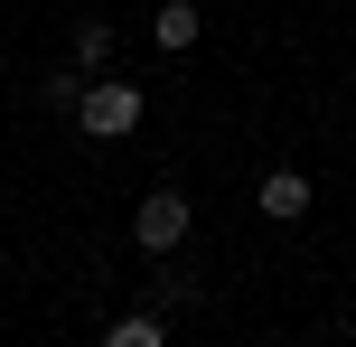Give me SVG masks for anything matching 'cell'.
Wrapping results in <instances>:
<instances>
[{"label":"cell","instance_id":"cell-7","mask_svg":"<svg viewBox=\"0 0 356 347\" xmlns=\"http://www.w3.org/2000/svg\"><path fill=\"white\" fill-rule=\"evenodd\" d=\"M75 94H85V66H56V75H47V104L75 113Z\"/></svg>","mask_w":356,"mask_h":347},{"label":"cell","instance_id":"cell-4","mask_svg":"<svg viewBox=\"0 0 356 347\" xmlns=\"http://www.w3.org/2000/svg\"><path fill=\"white\" fill-rule=\"evenodd\" d=\"M150 29H160V47H197V29H207V19H197L188 0H160V19H150Z\"/></svg>","mask_w":356,"mask_h":347},{"label":"cell","instance_id":"cell-5","mask_svg":"<svg viewBox=\"0 0 356 347\" xmlns=\"http://www.w3.org/2000/svg\"><path fill=\"white\" fill-rule=\"evenodd\" d=\"M104 338H113V347H160L169 329H160V310H122V319H113Z\"/></svg>","mask_w":356,"mask_h":347},{"label":"cell","instance_id":"cell-3","mask_svg":"<svg viewBox=\"0 0 356 347\" xmlns=\"http://www.w3.org/2000/svg\"><path fill=\"white\" fill-rule=\"evenodd\" d=\"M253 207H263L272 225H300L309 216V169H272V179L253 188Z\"/></svg>","mask_w":356,"mask_h":347},{"label":"cell","instance_id":"cell-1","mask_svg":"<svg viewBox=\"0 0 356 347\" xmlns=\"http://www.w3.org/2000/svg\"><path fill=\"white\" fill-rule=\"evenodd\" d=\"M75 131H85V141H122V131H141V85L94 75V85L75 94Z\"/></svg>","mask_w":356,"mask_h":347},{"label":"cell","instance_id":"cell-6","mask_svg":"<svg viewBox=\"0 0 356 347\" xmlns=\"http://www.w3.org/2000/svg\"><path fill=\"white\" fill-rule=\"evenodd\" d=\"M104 56H113V19H85V29H75V66H104Z\"/></svg>","mask_w":356,"mask_h":347},{"label":"cell","instance_id":"cell-2","mask_svg":"<svg viewBox=\"0 0 356 347\" xmlns=\"http://www.w3.org/2000/svg\"><path fill=\"white\" fill-rule=\"evenodd\" d=\"M131 244H141V254H178V244H188V197H178V188H150V197L131 207Z\"/></svg>","mask_w":356,"mask_h":347}]
</instances>
